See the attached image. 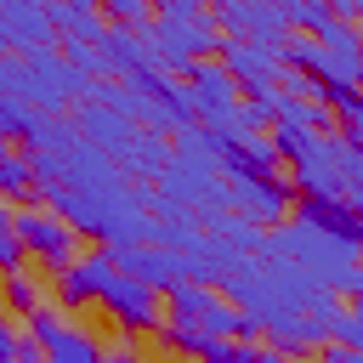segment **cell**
Returning a JSON list of instances; mask_svg holds the SVG:
<instances>
[{
  "instance_id": "6da1fadb",
  "label": "cell",
  "mask_w": 363,
  "mask_h": 363,
  "mask_svg": "<svg viewBox=\"0 0 363 363\" xmlns=\"http://www.w3.org/2000/svg\"><path fill=\"white\" fill-rule=\"evenodd\" d=\"M74 130H79L119 176H130L136 187H142V182H159V176L170 170V136L142 130V125L119 119V113L102 108V102H79V108H74Z\"/></svg>"
},
{
  "instance_id": "7a4b0ae2",
  "label": "cell",
  "mask_w": 363,
  "mask_h": 363,
  "mask_svg": "<svg viewBox=\"0 0 363 363\" xmlns=\"http://www.w3.org/2000/svg\"><path fill=\"white\" fill-rule=\"evenodd\" d=\"M318 295H329V289H318L301 267L272 261V255L244 261V267L233 272V284H227V301H233L244 318H255V323H261V335H267V329H278V323H289V318H301Z\"/></svg>"
},
{
  "instance_id": "3957f363",
  "label": "cell",
  "mask_w": 363,
  "mask_h": 363,
  "mask_svg": "<svg viewBox=\"0 0 363 363\" xmlns=\"http://www.w3.org/2000/svg\"><path fill=\"white\" fill-rule=\"evenodd\" d=\"M159 182H164L159 193H164L170 204H182L199 227L216 221V216H227V176H221V159H216V147L204 142L199 125L170 136V170H164Z\"/></svg>"
},
{
  "instance_id": "277c9868",
  "label": "cell",
  "mask_w": 363,
  "mask_h": 363,
  "mask_svg": "<svg viewBox=\"0 0 363 363\" xmlns=\"http://www.w3.org/2000/svg\"><path fill=\"white\" fill-rule=\"evenodd\" d=\"M153 51H159V68L187 79L193 62L204 57H221V28L210 23V6L204 0H164L153 11V28H147Z\"/></svg>"
},
{
  "instance_id": "5b68a950",
  "label": "cell",
  "mask_w": 363,
  "mask_h": 363,
  "mask_svg": "<svg viewBox=\"0 0 363 363\" xmlns=\"http://www.w3.org/2000/svg\"><path fill=\"white\" fill-rule=\"evenodd\" d=\"M267 255L301 267V272H306L318 289H329V295H346V278H352V267H357V250H346V244H335V238H323V233H312V227H295V221L267 227Z\"/></svg>"
},
{
  "instance_id": "8992f818",
  "label": "cell",
  "mask_w": 363,
  "mask_h": 363,
  "mask_svg": "<svg viewBox=\"0 0 363 363\" xmlns=\"http://www.w3.org/2000/svg\"><path fill=\"white\" fill-rule=\"evenodd\" d=\"M278 164H289L295 199H340V136H306V130H272L267 136Z\"/></svg>"
},
{
  "instance_id": "52a82bcc",
  "label": "cell",
  "mask_w": 363,
  "mask_h": 363,
  "mask_svg": "<svg viewBox=\"0 0 363 363\" xmlns=\"http://www.w3.org/2000/svg\"><path fill=\"white\" fill-rule=\"evenodd\" d=\"M11 233H17L23 255H28V261H40L51 278H57V272H68V267L79 261V238H74V227H68L62 216L40 210V204L11 210Z\"/></svg>"
},
{
  "instance_id": "ba28073f",
  "label": "cell",
  "mask_w": 363,
  "mask_h": 363,
  "mask_svg": "<svg viewBox=\"0 0 363 363\" xmlns=\"http://www.w3.org/2000/svg\"><path fill=\"white\" fill-rule=\"evenodd\" d=\"M164 323H187L210 340H233L238 335V306L221 295V289H204V284H176L164 289Z\"/></svg>"
},
{
  "instance_id": "9c48e42d",
  "label": "cell",
  "mask_w": 363,
  "mask_h": 363,
  "mask_svg": "<svg viewBox=\"0 0 363 363\" xmlns=\"http://www.w3.org/2000/svg\"><path fill=\"white\" fill-rule=\"evenodd\" d=\"M96 301H102V312L119 335H159L164 329V295H153L147 284H136L125 272H113Z\"/></svg>"
},
{
  "instance_id": "30bf717a",
  "label": "cell",
  "mask_w": 363,
  "mask_h": 363,
  "mask_svg": "<svg viewBox=\"0 0 363 363\" xmlns=\"http://www.w3.org/2000/svg\"><path fill=\"white\" fill-rule=\"evenodd\" d=\"M210 23L221 28V40H250V45H284L289 28H284V11L272 0H221L210 6Z\"/></svg>"
},
{
  "instance_id": "8fae6325",
  "label": "cell",
  "mask_w": 363,
  "mask_h": 363,
  "mask_svg": "<svg viewBox=\"0 0 363 363\" xmlns=\"http://www.w3.org/2000/svg\"><path fill=\"white\" fill-rule=\"evenodd\" d=\"M221 68L250 96H272L278 79H284V57L272 45H250V40H221Z\"/></svg>"
},
{
  "instance_id": "7c38bea8",
  "label": "cell",
  "mask_w": 363,
  "mask_h": 363,
  "mask_svg": "<svg viewBox=\"0 0 363 363\" xmlns=\"http://www.w3.org/2000/svg\"><path fill=\"white\" fill-rule=\"evenodd\" d=\"M182 85H187V96H193V113H199V125H221V119L238 108V85H233V74L221 68V57H204V62H193Z\"/></svg>"
},
{
  "instance_id": "4fadbf2b",
  "label": "cell",
  "mask_w": 363,
  "mask_h": 363,
  "mask_svg": "<svg viewBox=\"0 0 363 363\" xmlns=\"http://www.w3.org/2000/svg\"><path fill=\"white\" fill-rule=\"evenodd\" d=\"M108 255H113V267H119L125 278L147 284L153 295H164V289H176V284L187 278L182 255H176V250H159V244H113Z\"/></svg>"
},
{
  "instance_id": "5bb4252c",
  "label": "cell",
  "mask_w": 363,
  "mask_h": 363,
  "mask_svg": "<svg viewBox=\"0 0 363 363\" xmlns=\"http://www.w3.org/2000/svg\"><path fill=\"white\" fill-rule=\"evenodd\" d=\"M289 221L295 227H312V233H323V238H335V244H346V250L363 255V216L346 204V193L340 199H295Z\"/></svg>"
},
{
  "instance_id": "9a60e30c",
  "label": "cell",
  "mask_w": 363,
  "mask_h": 363,
  "mask_svg": "<svg viewBox=\"0 0 363 363\" xmlns=\"http://www.w3.org/2000/svg\"><path fill=\"white\" fill-rule=\"evenodd\" d=\"M227 210L244 216V221H255V227H278L295 210V187L278 182V176L272 182H233L227 187Z\"/></svg>"
},
{
  "instance_id": "2e32d148",
  "label": "cell",
  "mask_w": 363,
  "mask_h": 363,
  "mask_svg": "<svg viewBox=\"0 0 363 363\" xmlns=\"http://www.w3.org/2000/svg\"><path fill=\"white\" fill-rule=\"evenodd\" d=\"M0 23H6V45L17 57L57 51V34H51V17H45L40 0H0Z\"/></svg>"
},
{
  "instance_id": "e0dca14e",
  "label": "cell",
  "mask_w": 363,
  "mask_h": 363,
  "mask_svg": "<svg viewBox=\"0 0 363 363\" xmlns=\"http://www.w3.org/2000/svg\"><path fill=\"white\" fill-rule=\"evenodd\" d=\"M102 68L108 79H136V74H159V51L147 34H130V28H108L102 34Z\"/></svg>"
},
{
  "instance_id": "ac0fdd59",
  "label": "cell",
  "mask_w": 363,
  "mask_h": 363,
  "mask_svg": "<svg viewBox=\"0 0 363 363\" xmlns=\"http://www.w3.org/2000/svg\"><path fill=\"white\" fill-rule=\"evenodd\" d=\"M216 159H221V176H227V187H233V182H272V176L284 170L267 136H250V142L216 147Z\"/></svg>"
},
{
  "instance_id": "d6986e66",
  "label": "cell",
  "mask_w": 363,
  "mask_h": 363,
  "mask_svg": "<svg viewBox=\"0 0 363 363\" xmlns=\"http://www.w3.org/2000/svg\"><path fill=\"white\" fill-rule=\"evenodd\" d=\"M45 17H51V34L57 45H79V40H102L108 34V17L91 6V0H45Z\"/></svg>"
},
{
  "instance_id": "ffe728a7",
  "label": "cell",
  "mask_w": 363,
  "mask_h": 363,
  "mask_svg": "<svg viewBox=\"0 0 363 363\" xmlns=\"http://www.w3.org/2000/svg\"><path fill=\"white\" fill-rule=\"evenodd\" d=\"M45 363H108V346L85 329V323H62L45 340Z\"/></svg>"
},
{
  "instance_id": "44dd1931",
  "label": "cell",
  "mask_w": 363,
  "mask_h": 363,
  "mask_svg": "<svg viewBox=\"0 0 363 363\" xmlns=\"http://www.w3.org/2000/svg\"><path fill=\"white\" fill-rule=\"evenodd\" d=\"M0 204L11 210H28V204H40V182H34V164H28V153H6L0 159Z\"/></svg>"
},
{
  "instance_id": "7402d4cb",
  "label": "cell",
  "mask_w": 363,
  "mask_h": 363,
  "mask_svg": "<svg viewBox=\"0 0 363 363\" xmlns=\"http://www.w3.org/2000/svg\"><path fill=\"white\" fill-rule=\"evenodd\" d=\"M0 306H6V318H34L40 306H45V295H40V278L23 267V272H0Z\"/></svg>"
},
{
  "instance_id": "603a6c76",
  "label": "cell",
  "mask_w": 363,
  "mask_h": 363,
  "mask_svg": "<svg viewBox=\"0 0 363 363\" xmlns=\"http://www.w3.org/2000/svg\"><path fill=\"white\" fill-rule=\"evenodd\" d=\"M278 11H284V28L289 34H323L335 23L329 0H278Z\"/></svg>"
},
{
  "instance_id": "cb8c5ba5",
  "label": "cell",
  "mask_w": 363,
  "mask_h": 363,
  "mask_svg": "<svg viewBox=\"0 0 363 363\" xmlns=\"http://www.w3.org/2000/svg\"><path fill=\"white\" fill-rule=\"evenodd\" d=\"M102 17H108V28H130V34H147L153 28V6L147 0H108Z\"/></svg>"
},
{
  "instance_id": "d4e9b609",
  "label": "cell",
  "mask_w": 363,
  "mask_h": 363,
  "mask_svg": "<svg viewBox=\"0 0 363 363\" xmlns=\"http://www.w3.org/2000/svg\"><path fill=\"white\" fill-rule=\"evenodd\" d=\"M340 182H346V204L363 216V147L340 142Z\"/></svg>"
},
{
  "instance_id": "484cf974",
  "label": "cell",
  "mask_w": 363,
  "mask_h": 363,
  "mask_svg": "<svg viewBox=\"0 0 363 363\" xmlns=\"http://www.w3.org/2000/svg\"><path fill=\"white\" fill-rule=\"evenodd\" d=\"M159 346H164V352H182V357H199V352L210 346V335H199V329H187V323H164V329H159Z\"/></svg>"
},
{
  "instance_id": "4316f807",
  "label": "cell",
  "mask_w": 363,
  "mask_h": 363,
  "mask_svg": "<svg viewBox=\"0 0 363 363\" xmlns=\"http://www.w3.org/2000/svg\"><path fill=\"white\" fill-rule=\"evenodd\" d=\"M335 346H346V352H363V301H352V306H340V318H335V335H329Z\"/></svg>"
},
{
  "instance_id": "83f0119b",
  "label": "cell",
  "mask_w": 363,
  "mask_h": 363,
  "mask_svg": "<svg viewBox=\"0 0 363 363\" xmlns=\"http://www.w3.org/2000/svg\"><path fill=\"white\" fill-rule=\"evenodd\" d=\"M335 130H340V142H346V147H363V96L335 102Z\"/></svg>"
},
{
  "instance_id": "f1b7e54d",
  "label": "cell",
  "mask_w": 363,
  "mask_h": 363,
  "mask_svg": "<svg viewBox=\"0 0 363 363\" xmlns=\"http://www.w3.org/2000/svg\"><path fill=\"white\" fill-rule=\"evenodd\" d=\"M62 323H68V318H62V306H40L34 318H23V335H28V340H34L40 352H45V340H51V335H57Z\"/></svg>"
},
{
  "instance_id": "f546056e",
  "label": "cell",
  "mask_w": 363,
  "mask_h": 363,
  "mask_svg": "<svg viewBox=\"0 0 363 363\" xmlns=\"http://www.w3.org/2000/svg\"><path fill=\"white\" fill-rule=\"evenodd\" d=\"M199 363H255V346H244V340H210L199 352Z\"/></svg>"
},
{
  "instance_id": "4dcf8cb0",
  "label": "cell",
  "mask_w": 363,
  "mask_h": 363,
  "mask_svg": "<svg viewBox=\"0 0 363 363\" xmlns=\"http://www.w3.org/2000/svg\"><path fill=\"white\" fill-rule=\"evenodd\" d=\"M57 306H62V312H85V306H91V295H85V284H79L74 272H57Z\"/></svg>"
},
{
  "instance_id": "1f68e13d",
  "label": "cell",
  "mask_w": 363,
  "mask_h": 363,
  "mask_svg": "<svg viewBox=\"0 0 363 363\" xmlns=\"http://www.w3.org/2000/svg\"><path fill=\"white\" fill-rule=\"evenodd\" d=\"M238 108H244V119H250V130L261 136V130H272V102L267 96H238Z\"/></svg>"
},
{
  "instance_id": "d6a6232c",
  "label": "cell",
  "mask_w": 363,
  "mask_h": 363,
  "mask_svg": "<svg viewBox=\"0 0 363 363\" xmlns=\"http://www.w3.org/2000/svg\"><path fill=\"white\" fill-rule=\"evenodd\" d=\"M11 352H17V329H11V318L0 306V363H11Z\"/></svg>"
},
{
  "instance_id": "836d02e7",
  "label": "cell",
  "mask_w": 363,
  "mask_h": 363,
  "mask_svg": "<svg viewBox=\"0 0 363 363\" xmlns=\"http://www.w3.org/2000/svg\"><path fill=\"white\" fill-rule=\"evenodd\" d=\"M312 363H352V352L329 340V346H318V352H312Z\"/></svg>"
},
{
  "instance_id": "e575fe53",
  "label": "cell",
  "mask_w": 363,
  "mask_h": 363,
  "mask_svg": "<svg viewBox=\"0 0 363 363\" xmlns=\"http://www.w3.org/2000/svg\"><path fill=\"white\" fill-rule=\"evenodd\" d=\"M346 295L363 301V255H357V267H352V278H346Z\"/></svg>"
},
{
  "instance_id": "d590c367",
  "label": "cell",
  "mask_w": 363,
  "mask_h": 363,
  "mask_svg": "<svg viewBox=\"0 0 363 363\" xmlns=\"http://www.w3.org/2000/svg\"><path fill=\"white\" fill-rule=\"evenodd\" d=\"M108 363H142V357H136V346H113V352H108Z\"/></svg>"
},
{
  "instance_id": "8d00e7d4",
  "label": "cell",
  "mask_w": 363,
  "mask_h": 363,
  "mask_svg": "<svg viewBox=\"0 0 363 363\" xmlns=\"http://www.w3.org/2000/svg\"><path fill=\"white\" fill-rule=\"evenodd\" d=\"M255 363H284V357H278L272 346H255Z\"/></svg>"
},
{
  "instance_id": "74e56055",
  "label": "cell",
  "mask_w": 363,
  "mask_h": 363,
  "mask_svg": "<svg viewBox=\"0 0 363 363\" xmlns=\"http://www.w3.org/2000/svg\"><path fill=\"white\" fill-rule=\"evenodd\" d=\"M0 45H6V23H0Z\"/></svg>"
},
{
  "instance_id": "f35d334b",
  "label": "cell",
  "mask_w": 363,
  "mask_h": 363,
  "mask_svg": "<svg viewBox=\"0 0 363 363\" xmlns=\"http://www.w3.org/2000/svg\"><path fill=\"white\" fill-rule=\"evenodd\" d=\"M352 363H363V352H352Z\"/></svg>"
},
{
  "instance_id": "ab89813d",
  "label": "cell",
  "mask_w": 363,
  "mask_h": 363,
  "mask_svg": "<svg viewBox=\"0 0 363 363\" xmlns=\"http://www.w3.org/2000/svg\"><path fill=\"white\" fill-rule=\"evenodd\" d=\"M357 40H363V28H357Z\"/></svg>"
},
{
  "instance_id": "60d3db41",
  "label": "cell",
  "mask_w": 363,
  "mask_h": 363,
  "mask_svg": "<svg viewBox=\"0 0 363 363\" xmlns=\"http://www.w3.org/2000/svg\"><path fill=\"white\" fill-rule=\"evenodd\" d=\"M11 363H23V357H11Z\"/></svg>"
}]
</instances>
